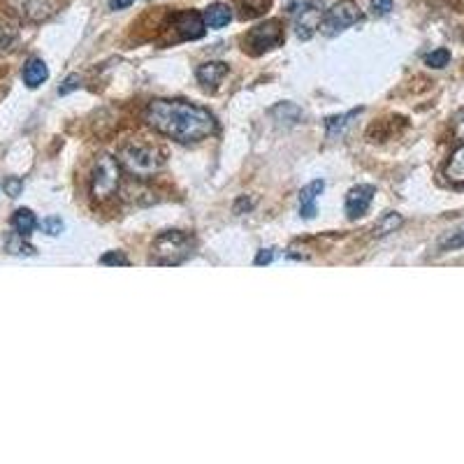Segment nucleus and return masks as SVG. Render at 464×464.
Here are the masks:
<instances>
[{"mask_svg":"<svg viewBox=\"0 0 464 464\" xmlns=\"http://www.w3.org/2000/svg\"><path fill=\"white\" fill-rule=\"evenodd\" d=\"M198 81L202 86H216L221 84V79L228 74V63H221V61H212V63H205V65L198 68Z\"/></svg>","mask_w":464,"mask_h":464,"instance_id":"ddd939ff","label":"nucleus"},{"mask_svg":"<svg viewBox=\"0 0 464 464\" xmlns=\"http://www.w3.org/2000/svg\"><path fill=\"white\" fill-rule=\"evenodd\" d=\"M21 77H23V84H26L28 88L42 86L44 81L49 79V68H47V63H44L42 59H28V61H26V65H23Z\"/></svg>","mask_w":464,"mask_h":464,"instance_id":"f8f14e48","label":"nucleus"},{"mask_svg":"<svg viewBox=\"0 0 464 464\" xmlns=\"http://www.w3.org/2000/svg\"><path fill=\"white\" fill-rule=\"evenodd\" d=\"M144 121L156 132L179 144L202 142L219 130L214 114L207 107L188 103V100H151L144 110Z\"/></svg>","mask_w":464,"mask_h":464,"instance_id":"f257e3e1","label":"nucleus"},{"mask_svg":"<svg viewBox=\"0 0 464 464\" xmlns=\"http://www.w3.org/2000/svg\"><path fill=\"white\" fill-rule=\"evenodd\" d=\"M172 21H174V28L179 30L181 40H200V37L205 35V30H207L205 14L193 12V10L179 12V14L172 17Z\"/></svg>","mask_w":464,"mask_h":464,"instance_id":"1a4fd4ad","label":"nucleus"},{"mask_svg":"<svg viewBox=\"0 0 464 464\" xmlns=\"http://www.w3.org/2000/svg\"><path fill=\"white\" fill-rule=\"evenodd\" d=\"M295 33L300 40H309V37H314L316 30L321 28V21H323V10L319 8L316 3H304L297 8L295 12Z\"/></svg>","mask_w":464,"mask_h":464,"instance_id":"6e6552de","label":"nucleus"},{"mask_svg":"<svg viewBox=\"0 0 464 464\" xmlns=\"http://www.w3.org/2000/svg\"><path fill=\"white\" fill-rule=\"evenodd\" d=\"M12 228L21 234H30L37 228L35 214L30 212V209H17V212L12 214Z\"/></svg>","mask_w":464,"mask_h":464,"instance_id":"a211bd4d","label":"nucleus"},{"mask_svg":"<svg viewBox=\"0 0 464 464\" xmlns=\"http://www.w3.org/2000/svg\"><path fill=\"white\" fill-rule=\"evenodd\" d=\"M404 223V219H402V214H397V212H387V214H383L381 219L376 221V225H374V237H385V234H390V232H395L399 225Z\"/></svg>","mask_w":464,"mask_h":464,"instance_id":"dca6fc26","label":"nucleus"},{"mask_svg":"<svg viewBox=\"0 0 464 464\" xmlns=\"http://www.w3.org/2000/svg\"><path fill=\"white\" fill-rule=\"evenodd\" d=\"M285 40V33H283V26L281 21H276V19H270V21L265 23H258L256 28H251L249 33L244 37V49L253 56H260L265 52H270V49L279 47Z\"/></svg>","mask_w":464,"mask_h":464,"instance_id":"423d86ee","label":"nucleus"},{"mask_svg":"<svg viewBox=\"0 0 464 464\" xmlns=\"http://www.w3.org/2000/svg\"><path fill=\"white\" fill-rule=\"evenodd\" d=\"M63 230H65V223H63L59 216H49V219L42 221V232H47L49 237H59Z\"/></svg>","mask_w":464,"mask_h":464,"instance_id":"b1692460","label":"nucleus"},{"mask_svg":"<svg viewBox=\"0 0 464 464\" xmlns=\"http://www.w3.org/2000/svg\"><path fill=\"white\" fill-rule=\"evenodd\" d=\"M274 260V249H263L256 256V265H270Z\"/></svg>","mask_w":464,"mask_h":464,"instance_id":"c756f323","label":"nucleus"},{"mask_svg":"<svg viewBox=\"0 0 464 464\" xmlns=\"http://www.w3.org/2000/svg\"><path fill=\"white\" fill-rule=\"evenodd\" d=\"M360 114V110H355V112H348V114H341V117H330L327 121H325V128H327V135L330 137H334V135H341L344 132V128L348 123H351V119H355Z\"/></svg>","mask_w":464,"mask_h":464,"instance_id":"4be33fe9","label":"nucleus"},{"mask_svg":"<svg viewBox=\"0 0 464 464\" xmlns=\"http://www.w3.org/2000/svg\"><path fill=\"white\" fill-rule=\"evenodd\" d=\"M446 176L450 183H460V186H464V144L457 146L453 151V156L448 158Z\"/></svg>","mask_w":464,"mask_h":464,"instance_id":"2eb2a0df","label":"nucleus"},{"mask_svg":"<svg viewBox=\"0 0 464 464\" xmlns=\"http://www.w3.org/2000/svg\"><path fill=\"white\" fill-rule=\"evenodd\" d=\"M392 10V0H372V12L376 17H385Z\"/></svg>","mask_w":464,"mask_h":464,"instance_id":"cd10ccee","label":"nucleus"},{"mask_svg":"<svg viewBox=\"0 0 464 464\" xmlns=\"http://www.w3.org/2000/svg\"><path fill=\"white\" fill-rule=\"evenodd\" d=\"M14 37H17V30L12 28V26H3V28H0V49H8Z\"/></svg>","mask_w":464,"mask_h":464,"instance_id":"c85d7f7f","label":"nucleus"},{"mask_svg":"<svg viewBox=\"0 0 464 464\" xmlns=\"http://www.w3.org/2000/svg\"><path fill=\"white\" fill-rule=\"evenodd\" d=\"M234 3L239 5L241 19H256L265 14L267 8L272 5V0H234Z\"/></svg>","mask_w":464,"mask_h":464,"instance_id":"412c9836","label":"nucleus"},{"mask_svg":"<svg viewBox=\"0 0 464 464\" xmlns=\"http://www.w3.org/2000/svg\"><path fill=\"white\" fill-rule=\"evenodd\" d=\"M21 190H23V181L17 179V176H10V179L5 181V193H8L10 198H19Z\"/></svg>","mask_w":464,"mask_h":464,"instance_id":"bb28decb","label":"nucleus"},{"mask_svg":"<svg viewBox=\"0 0 464 464\" xmlns=\"http://www.w3.org/2000/svg\"><path fill=\"white\" fill-rule=\"evenodd\" d=\"M79 86H81V77H79V74H70V77L59 86V95H68V93L77 91Z\"/></svg>","mask_w":464,"mask_h":464,"instance_id":"393cba45","label":"nucleus"},{"mask_svg":"<svg viewBox=\"0 0 464 464\" xmlns=\"http://www.w3.org/2000/svg\"><path fill=\"white\" fill-rule=\"evenodd\" d=\"M272 117H274L279 123L292 125V123H297V121L302 119V110L297 105H292V103H279L274 110H272Z\"/></svg>","mask_w":464,"mask_h":464,"instance_id":"aec40b11","label":"nucleus"},{"mask_svg":"<svg viewBox=\"0 0 464 464\" xmlns=\"http://www.w3.org/2000/svg\"><path fill=\"white\" fill-rule=\"evenodd\" d=\"M100 263H103V265H123L125 267V265L130 263V260L125 258L121 251H110V253H105V256L100 258Z\"/></svg>","mask_w":464,"mask_h":464,"instance_id":"a878e982","label":"nucleus"},{"mask_svg":"<svg viewBox=\"0 0 464 464\" xmlns=\"http://www.w3.org/2000/svg\"><path fill=\"white\" fill-rule=\"evenodd\" d=\"M323 190H325V181L323 179L311 181L300 190V216L302 219L311 221L316 216V202H319Z\"/></svg>","mask_w":464,"mask_h":464,"instance_id":"9b49d317","label":"nucleus"},{"mask_svg":"<svg viewBox=\"0 0 464 464\" xmlns=\"http://www.w3.org/2000/svg\"><path fill=\"white\" fill-rule=\"evenodd\" d=\"M190 256H193V239H190V234L181 230H165L154 239L149 263L174 267L186 263Z\"/></svg>","mask_w":464,"mask_h":464,"instance_id":"7ed1b4c3","label":"nucleus"},{"mask_svg":"<svg viewBox=\"0 0 464 464\" xmlns=\"http://www.w3.org/2000/svg\"><path fill=\"white\" fill-rule=\"evenodd\" d=\"M232 21V10H230V5H225V3H214V5H209V8L205 10V23H207V28H223V26H228V23Z\"/></svg>","mask_w":464,"mask_h":464,"instance_id":"4468645a","label":"nucleus"},{"mask_svg":"<svg viewBox=\"0 0 464 464\" xmlns=\"http://www.w3.org/2000/svg\"><path fill=\"white\" fill-rule=\"evenodd\" d=\"M425 63H427L430 68H434V70L446 68L450 63V52H448V49H436V52H432V54L425 56Z\"/></svg>","mask_w":464,"mask_h":464,"instance_id":"5701e85b","label":"nucleus"},{"mask_svg":"<svg viewBox=\"0 0 464 464\" xmlns=\"http://www.w3.org/2000/svg\"><path fill=\"white\" fill-rule=\"evenodd\" d=\"M132 3H135V0H110V8L112 10H125V8H130Z\"/></svg>","mask_w":464,"mask_h":464,"instance_id":"7c9ffc66","label":"nucleus"},{"mask_svg":"<svg viewBox=\"0 0 464 464\" xmlns=\"http://www.w3.org/2000/svg\"><path fill=\"white\" fill-rule=\"evenodd\" d=\"M358 21H362V10L355 0H339L330 8L325 14H323L321 21V33L327 37H334L339 33H344L346 28L355 26Z\"/></svg>","mask_w":464,"mask_h":464,"instance_id":"39448f33","label":"nucleus"},{"mask_svg":"<svg viewBox=\"0 0 464 464\" xmlns=\"http://www.w3.org/2000/svg\"><path fill=\"white\" fill-rule=\"evenodd\" d=\"M23 237H26V234H21L17 230L12 234H8V239H5V249H8L12 256H35V249Z\"/></svg>","mask_w":464,"mask_h":464,"instance_id":"6ab92c4d","label":"nucleus"},{"mask_svg":"<svg viewBox=\"0 0 464 464\" xmlns=\"http://www.w3.org/2000/svg\"><path fill=\"white\" fill-rule=\"evenodd\" d=\"M374 195H376V188L372 183H358L346 193V214L348 219H360V216L367 214Z\"/></svg>","mask_w":464,"mask_h":464,"instance_id":"9d476101","label":"nucleus"},{"mask_svg":"<svg viewBox=\"0 0 464 464\" xmlns=\"http://www.w3.org/2000/svg\"><path fill=\"white\" fill-rule=\"evenodd\" d=\"M117 161L121 165V170H125L132 179L146 181L165 165V156L158 146L132 139V142L123 144L119 149Z\"/></svg>","mask_w":464,"mask_h":464,"instance_id":"f03ea898","label":"nucleus"},{"mask_svg":"<svg viewBox=\"0 0 464 464\" xmlns=\"http://www.w3.org/2000/svg\"><path fill=\"white\" fill-rule=\"evenodd\" d=\"M121 186V165L117 158L112 156H100L98 163L93 168L91 176V195L95 202H107L117 195V190Z\"/></svg>","mask_w":464,"mask_h":464,"instance_id":"20e7f679","label":"nucleus"},{"mask_svg":"<svg viewBox=\"0 0 464 464\" xmlns=\"http://www.w3.org/2000/svg\"><path fill=\"white\" fill-rule=\"evenodd\" d=\"M457 128H460L462 132H464V110L457 114Z\"/></svg>","mask_w":464,"mask_h":464,"instance_id":"473e14b6","label":"nucleus"},{"mask_svg":"<svg viewBox=\"0 0 464 464\" xmlns=\"http://www.w3.org/2000/svg\"><path fill=\"white\" fill-rule=\"evenodd\" d=\"M241 209H251V202L246 198H241L237 205H234V214H241Z\"/></svg>","mask_w":464,"mask_h":464,"instance_id":"2f4dec72","label":"nucleus"},{"mask_svg":"<svg viewBox=\"0 0 464 464\" xmlns=\"http://www.w3.org/2000/svg\"><path fill=\"white\" fill-rule=\"evenodd\" d=\"M436 249H438V253L464 249V225L455 228V230H450V232L443 234V237L436 241Z\"/></svg>","mask_w":464,"mask_h":464,"instance_id":"f3484780","label":"nucleus"},{"mask_svg":"<svg viewBox=\"0 0 464 464\" xmlns=\"http://www.w3.org/2000/svg\"><path fill=\"white\" fill-rule=\"evenodd\" d=\"M5 3H8V8L19 19L30 23H40L52 19L61 10L63 0H5Z\"/></svg>","mask_w":464,"mask_h":464,"instance_id":"0eeeda50","label":"nucleus"}]
</instances>
